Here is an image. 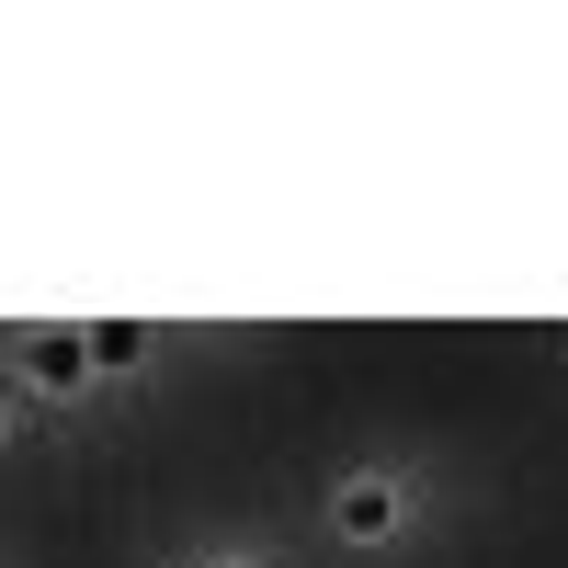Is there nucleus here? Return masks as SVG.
<instances>
[{
  "instance_id": "f03ea898",
  "label": "nucleus",
  "mask_w": 568,
  "mask_h": 568,
  "mask_svg": "<svg viewBox=\"0 0 568 568\" xmlns=\"http://www.w3.org/2000/svg\"><path fill=\"white\" fill-rule=\"evenodd\" d=\"M0 375L23 387V409H91V398H103L80 318H23V329H12V353H0Z\"/></svg>"
},
{
  "instance_id": "20e7f679",
  "label": "nucleus",
  "mask_w": 568,
  "mask_h": 568,
  "mask_svg": "<svg viewBox=\"0 0 568 568\" xmlns=\"http://www.w3.org/2000/svg\"><path fill=\"white\" fill-rule=\"evenodd\" d=\"M182 568H273V557H262V546H194Z\"/></svg>"
},
{
  "instance_id": "f257e3e1",
  "label": "nucleus",
  "mask_w": 568,
  "mask_h": 568,
  "mask_svg": "<svg viewBox=\"0 0 568 568\" xmlns=\"http://www.w3.org/2000/svg\"><path fill=\"white\" fill-rule=\"evenodd\" d=\"M420 524H433V478H420L409 455H353V466H329L318 535L342 546V557H398V546H420Z\"/></svg>"
},
{
  "instance_id": "39448f33",
  "label": "nucleus",
  "mask_w": 568,
  "mask_h": 568,
  "mask_svg": "<svg viewBox=\"0 0 568 568\" xmlns=\"http://www.w3.org/2000/svg\"><path fill=\"white\" fill-rule=\"evenodd\" d=\"M23 420H34V409H23V387H12V375H0V455L23 444Z\"/></svg>"
},
{
  "instance_id": "7ed1b4c3",
  "label": "nucleus",
  "mask_w": 568,
  "mask_h": 568,
  "mask_svg": "<svg viewBox=\"0 0 568 568\" xmlns=\"http://www.w3.org/2000/svg\"><path fill=\"white\" fill-rule=\"evenodd\" d=\"M80 342H91V375H103V387H136V375H160L171 329L160 318H80Z\"/></svg>"
}]
</instances>
